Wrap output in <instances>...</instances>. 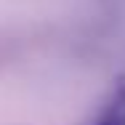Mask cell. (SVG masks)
Segmentation results:
<instances>
[{"instance_id": "obj_1", "label": "cell", "mask_w": 125, "mask_h": 125, "mask_svg": "<svg viewBox=\"0 0 125 125\" xmlns=\"http://www.w3.org/2000/svg\"><path fill=\"white\" fill-rule=\"evenodd\" d=\"M83 125H125V80L112 85L99 109H93V115Z\"/></svg>"}]
</instances>
